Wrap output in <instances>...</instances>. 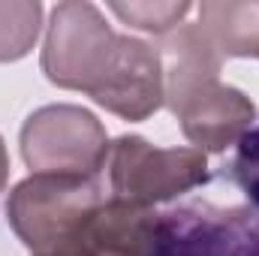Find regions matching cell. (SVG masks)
I'll list each match as a JSON object with an SVG mask.
<instances>
[{"instance_id": "9c48e42d", "label": "cell", "mask_w": 259, "mask_h": 256, "mask_svg": "<svg viewBox=\"0 0 259 256\" xmlns=\"http://www.w3.org/2000/svg\"><path fill=\"white\" fill-rule=\"evenodd\" d=\"M109 9L136 30H145L154 36H169L193 12V3H187V0H181V3H109Z\"/></svg>"}, {"instance_id": "3957f363", "label": "cell", "mask_w": 259, "mask_h": 256, "mask_svg": "<svg viewBox=\"0 0 259 256\" xmlns=\"http://www.w3.org/2000/svg\"><path fill=\"white\" fill-rule=\"evenodd\" d=\"M103 202L100 178L30 175L9 193L6 220L30 253L46 256L69 244Z\"/></svg>"}, {"instance_id": "7a4b0ae2", "label": "cell", "mask_w": 259, "mask_h": 256, "mask_svg": "<svg viewBox=\"0 0 259 256\" xmlns=\"http://www.w3.org/2000/svg\"><path fill=\"white\" fill-rule=\"evenodd\" d=\"M163 106L175 115L181 133L199 151L220 154L253 130L256 103L220 81L223 55L202 30V24H181L163 46Z\"/></svg>"}, {"instance_id": "52a82bcc", "label": "cell", "mask_w": 259, "mask_h": 256, "mask_svg": "<svg viewBox=\"0 0 259 256\" xmlns=\"http://www.w3.org/2000/svg\"><path fill=\"white\" fill-rule=\"evenodd\" d=\"M199 24L223 58H259V0H208Z\"/></svg>"}, {"instance_id": "6da1fadb", "label": "cell", "mask_w": 259, "mask_h": 256, "mask_svg": "<svg viewBox=\"0 0 259 256\" xmlns=\"http://www.w3.org/2000/svg\"><path fill=\"white\" fill-rule=\"evenodd\" d=\"M39 66L52 84L88 94L124 121H148L163 109L160 49L118 33L88 0H66L52 9Z\"/></svg>"}, {"instance_id": "277c9868", "label": "cell", "mask_w": 259, "mask_h": 256, "mask_svg": "<svg viewBox=\"0 0 259 256\" xmlns=\"http://www.w3.org/2000/svg\"><path fill=\"white\" fill-rule=\"evenodd\" d=\"M211 181L208 157L199 148H157L142 136H118L109 151L112 199L136 208H157Z\"/></svg>"}, {"instance_id": "ba28073f", "label": "cell", "mask_w": 259, "mask_h": 256, "mask_svg": "<svg viewBox=\"0 0 259 256\" xmlns=\"http://www.w3.org/2000/svg\"><path fill=\"white\" fill-rule=\"evenodd\" d=\"M42 3L39 0H12L0 3V64H12L30 55L42 30Z\"/></svg>"}, {"instance_id": "8992f818", "label": "cell", "mask_w": 259, "mask_h": 256, "mask_svg": "<svg viewBox=\"0 0 259 256\" xmlns=\"http://www.w3.org/2000/svg\"><path fill=\"white\" fill-rule=\"evenodd\" d=\"M154 256H259V214L250 205L211 202L160 211Z\"/></svg>"}, {"instance_id": "5b68a950", "label": "cell", "mask_w": 259, "mask_h": 256, "mask_svg": "<svg viewBox=\"0 0 259 256\" xmlns=\"http://www.w3.org/2000/svg\"><path fill=\"white\" fill-rule=\"evenodd\" d=\"M21 157L33 175H84L100 178L109 163V133L94 112L55 103L27 115L18 133Z\"/></svg>"}, {"instance_id": "8fae6325", "label": "cell", "mask_w": 259, "mask_h": 256, "mask_svg": "<svg viewBox=\"0 0 259 256\" xmlns=\"http://www.w3.org/2000/svg\"><path fill=\"white\" fill-rule=\"evenodd\" d=\"M6 178H9V154H6V142L0 136V193L6 187Z\"/></svg>"}, {"instance_id": "30bf717a", "label": "cell", "mask_w": 259, "mask_h": 256, "mask_svg": "<svg viewBox=\"0 0 259 256\" xmlns=\"http://www.w3.org/2000/svg\"><path fill=\"white\" fill-rule=\"evenodd\" d=\"M229 181L247 196L250 208L259 214V127L247 130L238 139L235 160L229 166Z\"/></svg>"}]
</instances>
